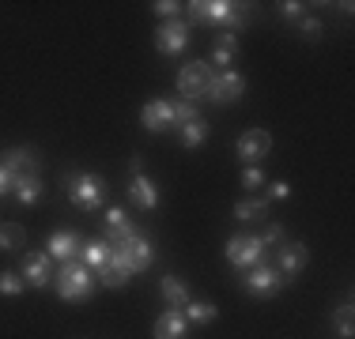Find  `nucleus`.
Segmentation results:
<instances>
[{"label": "nucleus", "instance_id": "1", "mask_svg": "<svg viewBox=\"0 0 355 339\" xmlns=\"http://www.w3.org/2000/svg\"><path fill=\"white\" fill-rule=\"evenodd\" d=\"M53 279H57V298H61V302H72V305L87 302L91 294L98 291L95 271H91L87 264H80V260H69V264H61V271H57Z\"/></svg>", "mask_w": 355, "mask_h": 339}, {"label": "nucleus", "instance_id": "2", "mask_svg": "<svg viewBox=\"0 0 355 339\" xmlns=\"http://www.w3.org/2000/svg\"><path fill=\"white\" fill-rule=\"evenodd\" d=\"M185 8L197 23H223L231 30L246 23V4H231V0H193Z\"/></svg>", "mask_w": 355, "mask_h": 339}, {"label": "nucleus", "instance_id": "3", "mask_svg": "<svg viewBox=\"0 0 355 339\" xmlns=\"http://www.w3.org/2000/svg\"><path fill=\"white\" fill-rule=\"evenodd\" d=\"M64 189H69V196L76 208H98L103 203V192H106V181L98 174H80V170H72V174H64Z\"/></svg>", "mask_w": 355, "mask_h": 339}, {"label": "nucleus", "instance_id": "4", "mask_svg": "<svg viewBox=\"0 0 355 339\" xmlns=\"http://www.w3.org/2000/svg\"><path fill=\"white\" fill-rule=\"evenodd\" d=\"M227 264L231 268H253L257 260H265V245H261L257 234H234L231 241H227Z\"/></svg>", "mask_w": 355, "mask_h": 339}, {"label": "nucleus", "instance_id": "5", "mask_svg": "<svg viewBox=\"0 0 355 339\" xmlns=\"http://www.w3.org/2000/svg\"><path fill=\"white\" fill-rule=\"evenodd\" d=\"M242 283H246V291L253 294V298H272V294H280V291H284V283H287V279H284V275H280V271H276L272 264L257 260V264L250 268V275L242 279Z\"/></svg>", "mask_w": 355, "mask_h": 339}, {"label": "nucleus", "instance_id": "6", "mask_svg": "<svg viewBox=\"0 0 355 339\" xmlns=\"http://www.w3.org/2000/svg\"><path fill=\"white\" fill-rule=\"evenodd\" d=\"M212 68H208V61H193V64H185L182 72H178V91H182L185 98H205L208 95V83H212Z\"/></svg>", "mask_w": 355, "mask_h": 339}, {"label": "nucleus", "instance_id": "7", "mask_svg": "<svg viewBox=\"0 0 355 339\" xmlns=\"http://www.w3.org/2000/svg\"><path fill=\"white\" fill-rule=\"evenodd\" d=\"M185 46H189V27L182 23V15H178V19L159 23V30H155V49H159V53L174 57V53H182Z\"/></svg>", "mask_w": 355, "mask_h": 339}, {"label": "nucleus", "instance_id": "8", "mask_svg": "<svg viewBox=\"0 0 355 339\" xmlns=\"http://www.w3.org/2000/svg\"><path fill=\"white\" fill-rule=\"evenodd\" d=\"M234 151H239L242 163L257 166L261 158H265L268 151H272V132H265V129H250V132H242V140L234 143Z\"/></svg>", "mask_w": 355, "mask_h": 339}, {"label": "nucleus", "instance_id": "9", "mask_svg": "<svg viewBox=\"0 0 355 339\" xmlns=\"http://www.w3.org/2000/svg\"><path fill=\"white\" fill-rule=\"evenodd\" d=\"M140 121H144V129H148V132H166V129H174V102H171V98L148 102V106L140 109Z\"/></svg>", "mask_w": 355, "mask_h": 339}, {"label": "nucleus", "instance_id": "10", "mask_svg": "<svg viewBox=\"0 0 355 339\" xmlns=\"http://www.w3.org/2000/svg\"><path fill=\"white\" fill-rule=\"evenodd\" d=\"M19 275L27 286H49V279H53V268H49V253H27L19 264Z\"/></svg>", "mask_w": 355, "mask_h": 339}, {"label": "nucleus", "instance_id": "11", "mask_svg": "<svg viewBox=\"0 0 355 339\" xmlns=\"http://www.w3.org/2000/svg\"><path fill=\"white\" fill-rule=\"evenodd\" d=\"M242 91H246V80H242L239 72H216L212 83H208V95L205 98H212V102H234V98H242Z\"/></svg>", "mask_w": 355, "mask_h": 339}, {"label": "nucleus", "instance_id": "12", "mask_svg": "<svg viewBox=\"0 0 355 339\" xmlns=\"http://www.w3.org/2000/svg\"><path fill=\"white\" fill-rule=\"evenodd\" d=\"M80 245H83V237H80V234H72V230H57V234H49L46 253H49V260H61V264H69V260H76Z\"/></svg>", "mask_w": 355, "mask_h": 339}, {"label": "nucleus", "instance_id": "13", "mask_svg": "<svg viewBox=\"0 0 355 339\" xmlns=\"http://www.w3.org/2000/svg\"><path fill=\"white\" fill-rule=\"evenodd\" d=\"M280 264H276V271H280L284 279H295L302 268H306V260H310V253H306V245L302 241H287V245H280Z\"/></svg>", "mask_w": 355, "mask_h": 339}, {"label": "nucleus", "instance_id": "14", "mask_svg": "<svg viewBox=\"0 0 355 339\" xmlns=\"http://www.w3.org/2000/svg\"><path fill=\"white\" fill-rule=\"evenodd\" d=\"M129 200L137 203L140 211H155V208H159V185L151 181L148 174L129 177Z\"/></svg>", "mask_w": 355, "mask_h": 339}, {"label": "nucleus", "instance_id": "15", "mask_svg": "<svg viewBox=\"0 0 355 339\" xmlns=\"http://www.w3.org/2000/svg\"><path fill=\"white\" fill-rule=\"evenodd\" d=\"M0 166H4L12 177H15V174H38V170H42V158H38L31 147H12V151H4Z\"/></svg>", "mask_w": 355, "mask_h": 339}, {"label": "nucleus", "instance_id": "16", "mask_svg": "<svg viewBox=\"0 0 355 339\" xmlns=\"http://www.w3.org/2000/svg\"><path fill=\"white\" fill-rule=\"evenodd\" d=\"M132 234H137V226H132L129 211L110 208V211H106V241H110V245H121L125 237H132Z\"/></svg>", "mask_w": 355, "mask_h": 339}, {"label": "nucleus", "instance_id": "17", "mask_svg": "<svg viewBox=\"0 0 355 339\" xmlns=\"http://www.w3.org/2000/svg\"><path fill=\"white\" fill-rule=\"evenodd\" d=\"M185 332H189V320L182 309H166L155 320V339H185Z\"/></svg>", "mask_w": 355, "mask_h": 339}, {"label": "nucleus", "instance_id": "18", "mask_svg": "<svg viewBox=\"0 0 355 339\" xmlns=\"http://www.w3.org/2000/svg\"><path fill=\"white\" fill-rule=\"evenodd\" d=\"M234 57H239V34L223 30V34H219V42H216V49H212V64L219 68V72H231Z\"/></svg>", "mask_w": 355, "mask_h": 339}, {"label": "nucleus", "instance_id": "19", "mask_svg": "<svg viewBox=\"0 0 355 339\" xmlns=\"http://www.w3.org/2000/svg\"><path fill=\"white\" fill-rule=\"evenodd\" d=\"M110 260V241L106 237H91V241H83L80 245V264H87V268H103Z\"/></svg>", "mask_w": 355, "mask_h": 339}, {"label": "nucleus", "instance_id": "20", "mask_svg": "<svg viewBox=\"0 0 355 339\" xmlns=\"http://www.w3.org/2000/svg\"><path fill=\"white\" fill-rule=\"evenodd\" d=\"M159 291H163V302L171 305V309H182V305L189 302V283H185V279H178V275H163Z\"/></svg>", "mask_w": 355, "mask_h": 339}, {"label": "nucleus", "instance_id": "21", "mask_svg": "<svg viewBox=\"0 0 355 339\" xmlns=\"http://www.w3.org/2000/svg\"><path fill=\"white\" fill-rule=\"evenodd\" d=\"M12 196L19 200V203H35V200L42 196L38 174H15V177H12Z\"/></svg>", "mask_w": 355, "mask_h": 339}, {"label": "nucleus", "instance_id": "22", "mask_svg": "<svg viewBox=\"0 0 355 339\" xmlns=\"http://www.w3.org/2000/svg\"><path fill=\"white\" fill-rule=\"evenodd\" d=\"M234 219H242V223H261V219H268V200L265 196L239 200L234 203Z\"/></svg>", "mask_w": 355, "mask_h": 339}, {"label": "nucleus", "instance_id": "23", "mask_svg": "<svg viewBox=\"0 0 355 339\" xmlns=\"http://www.w3.org/2000/svg\"><path fill=\"white\" fill-rule=\"evenodd\" d=\"M27 245V230L19 223H0V253H19Z\"/></svg>", "mask_w": 355, "mask_h": 339}, {"label": "nucleus", "instance_id": "24", "mask_svg": "<svg viewBox=\"0 0 355 339\" xmlns=\"http://www.w3.org/2000/svg\"><path fill=\"white\" fill-rule=\"evenodd\" d=\"M182 313H185V320H189V324H208V320H216V317H219L216 305H208V302H193V298L182 305Z\"/></svg>", "mask_w": 355, "mask_h": 339}, {"label": "nucleus", "instance_id": "25", "mask_svg": "<svg viewBox=\"0 0 355 339\" xmlns=\"http://www.w3.org/2000/svg\"><path fill=\"white\" fill-rule=\"evenodd\" d=\"M208 132H212V129H208V121H205V117H197V121H189V125H182V147H200V143H205L208 140Z\"/></svg>", "mask_w": 355, "mask_h": 339}, {"label": "nucleus", "instance_id": "26", "mask_svg": "<svg viewBox=\"0 0 355 339\" xmlns=\"http://www.w3.org/2000/svg\"><path fill=\"white\" fill-rule=\"evenodd\" d=\"M95 279H98V286H106V291H117V286H125L132 275H125V271L114 268V264H103V268L95 271Z\"/></svg>", "mask_w": 355, "mask_h": 339}, {"label": "nucleus", "instance_id": "27", "mask_svg": "<svg viewBox=\"0 0 355 339\" xmlns=\"http://www.w3.org/2000/svg\"><path fill=\"white\" fill-rule=\"evenodd\" d=\"M23 291H27V283H23L19 271H0V294H8V298H19Z\"/></svg>", "mask_w": 355, "mask_h": 339}, {"label": "nucleus", "instance_id": "28", "mask_svg": "<svg viewBox=\"0 0 355 339\" xmlns=\"http://www.w3.org/2000/svg\"><path fill=\"white\" fill-rule=\"evenodd\" d=\"M197 102H189V98H182V102H174V125H189V121H197Z\"/></svg>", "mask_w": 355, "mask_h": 339}, {"label": "nucleus", "instance_id": "29", "mask_svg": "<svg viewBox=\"0 0 355 339\" xmlns=\"http://www.w3.org/2000/svg\"><path fill=\"white\" fill-rule=\"evenodd\" d=\"M336 332H340L344 339H352V332H355V320H352V302H344L340 309H336Z\"/></svg>", "mask_w": 355, "mask_h": 339}, {"label": "nucleus", "instance_id": "30", "mask_svg": "<svg viewBox=\"0 0 355 339\" xmlns=\"http://www.w3.org/2000/svg\"><path fill=\"white\" fill-rule=\"evenodd\" d=\"M268 185V177H265V170L261 166H246L242 170V189H265Z\"/></svg>", "mask_w": 355, "mask_h": 339}, {"label": "nucleus", "instance_id": "31", "mask_svg": "<svg viewBox=\"0 0 355 339\" xmlns=\"http://www.w3.org/2000/svg\"><path fill=\"white\" fill-rule=\"evenodd\" d=\"M151 12L159 15V19H178V12H182V4H178V0H159V4H151Z\"/></svg>", "mask_w": 355, "mask_h": 339}, {"label": "nucleus", "instance_id": "32", "mask_svg": "<svg viewBox=\"0 0 355 339\" xmlns=\"http://www.w3.org/2000/svg\"><path fill=\"white\" fill-rule=\"evenodd\" d=\"M280 12H284V19H287V23H302L306 8H302L299 0H287V4H280Z\"/></svg>", "mask_w": 355, "mask_h": 339}, {"label": "nucleus", "instance_id": "33", "mask_svg": "<svg viewBox=\"0 0 355 339\" xmlns=\"http://www.w3.org/2000/svg\"><path fill=\"white\" fill-rule=\"evenodd\" d=\"M257 237H261V245H280L284 241V226L280 223H268L265 234H257Z\"/></svg>", "mask_w": 355, "mask_h": 339}, {"label": "nucleus", "instance_id": "34", "mask_svg": "<svg viewBox=\"0 0 355 339\" xmlns=\"http://www.w3.org/2000/svg\"><path fill=\"white\" fill-rule=\"evenodd\" d=\"M265 189H268L265 200H287V196H291V185H287V181H268Z\"/></svg>", "mask_w": 355, "mask_h": 339}, {"label": "nucleus", "instance_id": "35", "mask_svg": "<svg viewBox=\"0 0 355 339\" xmlns=\"http://www.w3.org/2000/svg\"><path fill=\"white\" fill-rule=\"evenodd\" d=\"M299 30L306 34V42H318V38H321V23H318V19H310V15H302Z\"/></svg>", "mask_w": 355, "mask_h": 339}, {"label": "nucleus", "instance_id": "36", "mask_svg": "<svg viewBox=\"0 0 355 339\" xmlns=\"http://www.w3.org/2000/svg\"><path fill=\"white\" fill-rule=\"evenodd\" d=\"M8 192H12V174L0 166V196H8Z\"/></svg>", "mask_w": 355, "mask_h": 339}, {"label": "nucleus", "instance_id": "37", "mask_svg": "<svg viewBox=\"0 0 355 339\" xmlns=\"http://www.w3.org/2000/svg\"><path fill=\"white\" fill-rule=\"evenodd\" d=\"M129 170H132V177L144 174V155H132V158H129Z\"/></svg>", "mask_w": 355, "mask_h": 339}]
</instances>
